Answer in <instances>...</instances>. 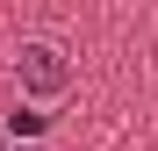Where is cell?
<instances>
[{
	"instance_id": "cell-1",
	"label": "cell",
	"mask_w": 158,
	"mask_h": 151,
	"mask_svg": "<svg viewBox=\"0 0 158 151\" xmlns=\"http://www.w3.org/2000/svg\"><path fill=\"white\" fill-rule=\"evenodd\" d=\"M15 79L29 86V94L50 101V94H65V86H72V65H65V50H58V43H22V50H15Z\"/></svg>"
},
{
	"instance_id": "cell-2",
	"label": "cell",
	"mask_w": 158,
	"mask_h": 151,
	"mask_svg": "<svg viewBox=\"0 0 158 151\" xmlns=\"http://www.w3.org/2000/svg\"><path fill=\"white\" fill-rule=\"evenodd\" d=\"M7 130H15V137H36V130H43V115H36V108H15V115H7Z\"/></svg>"
}]
</instances>
